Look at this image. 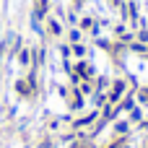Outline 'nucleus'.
<instances>
[{
    "instance_id": "obj_2",
    "label": "nucleus",
    "mask_w": 148,
    "mask_h": 148,
    "mask_svg": "<svg viewBox=\"0 0 148 148\" xmlns=\"http://www.w3.org/2000/svg\"><path fill=\"white\" fill-rule=\"evenodd\" d=\"M96 117H99V112H91V114H86V117L75 120V122H73V127H75V130H83V127L94 125V122H96Z\"/></svg>"
},
{
    "instance_id": "obj_3",
    "label": "nucleus",
    "mask_w": 148,
    "mask_h": 148,
    "mask_svg": "<svg viewBox=\"0 0 148 148\" xmlns=\"http://www.w3.org/2000/svg\"><path fill=\"white\" fill-rule=\"evenodd\" d=\"M16 91H18L21 96H31V83H26V81H18V83H16Z\"/></svg>"
},
{
    "instance_id": "obj_7",
    "label": "nucleus",
    "mask_w": 148,
    "mask_h": 148,
    "mask_svg": "<svg viewBox=\"0 0 148 148\" xmlns=\"http://www.w3.org/2000/svg\"><path fill=\"white\" fill-rule=\"evenodd\" d=\"M49 29H52V34H60V23H57V21H52V23H49Z\"/></svg>"
},
{
    "instance_id": "obj_4",
    "label": "nucleus",
    "mask_w": 148,
    "mask_h": 148,
    "mask_svg": "<svg viewBox=\"0 0 148 148\" xmlns=\"http://www.w3.org/2000/svg\"><path fill=\"white\" fill-rule=\"evenodd\" d=\"M127 130H130V122H127V120H122V122L114 125V133H117V135H127Z\"/></svg>"
},
{
    "instance_id": "obj_5",
    "label": "nucleus",
    "mask_w": 148,
    "mask_h": 148,
    "mask_svg": "<svg viewBox=\"0 0 148 148\" xmlns=\"http://www.w3.org/2000/svg\"><path fill=\"white\" fill-rule=\"evenodd\" d=\"M73 52H75V57H83V55H86L83 44H73Z\"/></svg>"
},
{
    "instance_id": "obj_1",
    "label": "nucleus",
    "mask_w": 148,
    "mask_h": 148,
    "mask_svg": "<svg viewBox=\"0 0 148 148\" xmlns=\"http://www.w3.org/2000/svg\"><path fill=\"white\" fill-rule=\"evenodd\" d=\"M125 81H114V86H112V91H109V96H107V101L109 104H120V99L125 96Z\"/></svg>"
},
{
    "instance_id": "obj_6",
    "label": "nucleus",
    "mask_w": 148,
    "mask_h": 148,
    "mask_svg": "<svg viewBox=\"0 0 148 148\" xmlns=\"http://www.w3.org/2000/svg\"><path fill=\"white\" fill-rule=\"evenodd\" d=\"M18 60H21V65H29V52H26V49H23V52H21V57H18Z\"/></svg>"
}]
</instances>
